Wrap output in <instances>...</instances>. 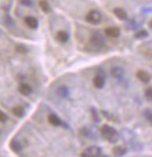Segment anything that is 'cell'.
I'll return each instance as SVG.
<instances>
[{
	"label": "cell",
	"instance_id": "6da1fadb",
	"mask_svg": "<svg viewBox=\"0 0 152 157\" xmlns=\"http://www.w3.org/2000/svg\"><path fill=\"white\" fill-rule=\"evenodd\" d=\"M101 134L110 143H116L118 141V132H117V130L115 128L110 127V125H103L101 128Z\"/></svg>",
	"mask_w": 152,
	"mask_h": 157
},
{
	"label": "cell",
	"instance_id": "7a4b0ae2",
	"mask_svg": "<svg viewBox=\"0 0 152 157\" xmlns=\"http://www.w3.org/2000/svg\"><path fill=\"white\" fill-rule=\"evenodd\" d=\"M86 21L89 24H93V25H97L102 21V14L97 10H91L87 13Z\"/></svg>",
	"mask_w": 152,
	"mask_h": 157
},
{
	"label": "cell",
	"instance_id": "3957f363",
	"mask_svg": "<svg viewBox=\"0 0 152 157\" xmlns=\"http://www.w3.org/2000/svg\"><path fill=\"white\" fill-rule=\"evenodd\" d=\"M93 85L95 88L97 89H102L104 85H106V75H104V72L103 71H99L93 78Z\"/></svg>",
	"mask_w": 152,
	"mask_h": 157
},
{
	"label": "cell",
	"instance_id": "277c9868",
	"mask_svg": "<svg viewBox=\"0 0 152 157\" xmlns=\"http://www.w3.org/2000/svg\"><path fill=\"white\" fill-rule=\"evenodd\" d=\"M82 156H86V157H97V156H101L102 155V150L99 149L98 147H89V148H87L86 150L83 151L82 154H81Z\"/></svg>",
	"mask_w": 152,
	"mask_h": 157
},
{
	"label": "cell",
	"instance_id": "5b68a950",
	"mask_svg": "<svg viewBox=\"0 0 152 157\" xmlns=\"http://www.w3.org/2000/svg\"><path fill=\"white\" fill-rule=\"evenodd\" d=\"M90 41H91V44H93L95 47H97V48H101V47L104 46V38L101 35V33L98 32H95L91 35V38H90Z\"/></svg>",
	"mask_w": 152,
	"mask_h": 157
},
{
	"label": "cell",
	"instance_id": "8992f818",
	"mask_svg": "<svg viewBox=\"0 0 152 157\" xmlns=\"http://www.w3.org/2000/svg\"><path fill=\"white\" fill-rule=\"evenodd\" d=\"M55 40L59 42V44H67L69 41V33L65 31V29H60L55 34Z\"/></svg>",
	"mask_w": 152,
	"mask_h": 157
},
{
	"label": "cell",
	"instance_id": "52a82bcc",
	"mask_svg": "<svg viewBox=\"0 0 152 157\" xmlns=\"http://www.w3.org/2000/svg\"><path fill=\"white\" fill-rule=\"evenodd\" d=\"M24 22H25V25H26L28 28H31V29H36V28L39 27V21H38V19H36L35 17H32V15L26 17V18L24 19Z\"/></svg>",
	"mask_w": 152,
	"mask_h": 157
},
{
	"label": "cell",
	"instance_id": "ba28073f",
	"mask_svg": "<svg viewBox=\"0 0 152 157\" xmlns=\"http://www.w3.org/2000/svg\"><path fill=\"white\" fill-rule=\"evenodd\" d=\"M18 90H19V93L22 96H29V95H32V93H33V88L28 85V83H25V82H24V83H20L19 85Z\"/></svg>",
	"mask_w": 152,
	"mask_h": 157
},
{
	"label": "cell",
	"instance_id": "9c48e42d",
	"mask_svg": "<svg viewBox=\"0 0 152 157\" xmlns=\"http://www.w3.org/2000/svg\"><path fill=\"white\" fill-rule=\"evenodd\" d=\"M104 32H106V34L109 38H113V39L118 38L119 34H120V31H119L117 27H108V28H106Z\"/></svg>",
	"mask_w": 152,
	"mask_h": 157
},
{
	"label": "cell",
	"instance_id": "30bf717a",
	"mask_svg": "<svg viewBox=\"0 0 152 157\" xmlns=\"http://www.w3.org/2000/svg\"><path fill=\"white\" fill-rule=\"evenodd\" d=\"M48 122H49V124L54 125V127L62 125V121H61V118L56 114H49L48 115Z\"/></svg>",
	"mask_w": 152,
	"mask_h": 157
},
{
	"label": "cell",
	"instance_id": "8fae6325",
	"mask_svg": "<svg viewBox=\"0 0 152 157\" xmlns=\"http://www.w3.org/2000/svg\"><path fill=\"white\" fill-rule=\"evenodd\" d=\"M110 74H111V76H113V78L119 80V78H123V75H124V71H123L120 67H113V68H111V71H110Z\"/></svg>",
	"mask_w": 152,
	"mask_h": 157
},
{
	"label": "cell",
	"instance_id": "7c38bea8",
	"mask_svg": "<svg viewBox=\"0 0 152 157\" xmlns=\"http://www.w3.org/2000/svg\"><path fill=\"white\" fill-rule=\"evenodd\" d=\"M136 75H137V78H138L143 83H147V82L150 81V75H149L147 72H145V71H138V72L136 73Z\"/></svg>",
	"mask_w": 152,
	"mask_h": 157
},
{
	"label": "cell",
	"instance_id": "4fadbf2b",
	"mask_svg": "<svg viewBox=\"0 0 152 157\" xmlns=\"http://www.w3.org/2000/svg\"><path fill=\"white\" fill-rule=\"evenodd\" d=\"M11 113L13 114L14 116H17V117H22L25 115V109L21 105H15V107H13L11 109Z\"/></svg>",
	"mask_w": 152,
	"mask_h": 157
},
{
	"label": "cell",
	"instance_id": "5bb4252c",
	"mask_svg": "<svg viewBox=\"0 0 152 157\" xmlns=\"http://www.w3.org/2000/svg\"><path fill=\"white\" fill-rule=\"evenodd\" d=\"M9 148L15 154H20L22 151V144L20 143V142H18V141H12L11 144H9Z\"/></svg>",
	"mask_w": 152,
	"mask_h": 157
},
{
	"label": "cell",
	"instance_id": "9a60e30c",
	"mask_svg": "<svg viewBox=\"0 0 152 157\" xmlns=\"http://www.w3.org/2000/svg\"><path fill=\"white\" fill-rule=\"evenodd\" d=\"M113 14H115L119 20L128 19V13H126L123 8H115V10H113Z\"/></svg>",
	"mask_w": 152,
	"mask_h": 157
},
{
	"label": "cell",
	"instance_id": "2e32d148",
	"mask_svg": "<svg viewBox=\"0 0 152 157\" xmlns=\"http://www.w3.org/2000/svg\"><path fill=\"white\" fill-rule=\"evenodd\" d=\"M113 154L116 156H123L126 154V148L124 145H116L113 149Z\"/></svg>",
	"mask_w": 152,
	"mask_h": 157
},
{
	"label": "cell",
	"instance_id": "e0dca14e",
	"mask_svg": "<svg viewBox=\"0 0 152 157\" xmlns=\"http://www.w3.org/2000/svg\"><path fill=\"white\" fill-rule=\"evenodd\" d=\"M57 94H59V96H61V98H67L69 95V90H68L67 87L62 86V87H60L59 89H57Z\"/></svg>",
	"mask_w": 152,
	"mask_h": 157
},
{
	"label": "cell",
	"instance_id": "ac0fdd59",
	"mask_svg": "<svg viewBox=\"0 0 152 157\" xmlns=\"http://www.w3.org/2000/svg\"><path fill=\"white\" fill-rule=\"evenodd\" d=\"M40 8L43 11V12H49V10H50V7L48 5V2H47L46 0H41L40 1Z\"/></svg>",
	"mask_w": 152,
	"mask_h": 157
},
{
	"label": "cell",
	"instance_id": "d6986e66",
	"mask_svg": "<svg viewBox=\"0 0 152 157\" xmlns=\"http://www.w3.org/2000/svg\"><path fill=\"white\" fill-rule=\"evenodd\" d=\"M8 116H7L6 113H4L2 110H0V123H6Z\"/></svg>",
	"mask_w": 152,
	"mask_h": 157
},
{
	"label": "cell",
	"instance_id": "ffe728a7",
	"mask_svg": "<svg viewBox=\"0 0 152 157\" xmlns=\"http://www.w3.org/2000/svg\"><path fill=\"white\" fill-rule=\"evenodd\" d=\"M20 4H21L22 6H26V7L33 6V1H32V0H20Z\"/></svg>",
	"mask_w": 152,
	"mask_h": 157
},
{
	"label": "cell",
	"instance_id": "44dd1931",
	"mask_svg": "<svg viewBox=\"0 0 152 157\" xmlns=\"http://www.w3.org/2000/svg\"><path fill=\"white\" fill-rule=\"evenodd\" d=\"M136 38H145V36H147V32L146 31H139L138 33H136V35H135Z\"/></svg>",
	"mask_w": 152,
	"mask_h": 157
},
{
	"label": "cell",
	"instance_id": "7402d4cb",
	"mask_svg": "<svg viewBox=\"0 0 152 157\" xmlns=\"http://www.w3.org/2000/svg\"><path fill=\"white\" fill-rule=\"evenodd\" d=\"M145 96L149 101H152V88H147L145 90Z\"/></svg>",
	"mask_w": 152,
	"mask_h": 157
},
{
	"label": "cell",
	"instance_id": "603a6c76",
	"mask_svg": "<svg viewBox=\"0 0 152 157\" xmlns=\"http://www.w3.org/2000/svg\"><path fill=\"white\" fill-rule=\"evenodd\" d=\"M145 117H146V120H147L149 122H151V123H152V111L151 110H146L145 111Z\"/></svg>",
	"mask_w": 152,
	"mask_h": 157
},
{
	"label": "cell",
	"instance_id": "cb8c5ba5",
	"mask_svg": "<svg viewBox=\"0 0 152 157\" xmlns=\"http://www.w3.org/2000/svg\"><path fill=\"white\" fill-rule=\"evenodd\" d=\"M149 27H150V28H152V20L149 22Z\"/></svg>",
	"mask_w": 152,
	"mask_h": 157
},
{
	"label": "cell",
	"instance_id": "d4e9b609",
	"mask_svg": "<svg viewBox=\"0 0 152 157\" xmlns=\"http://www.w3.org/2000/svg\"><path fill=\"white\" fill-rule=\"evenodd\" d=\"M0 132H1V131H0Z\"/></svg>",
	"mask_w": 152,
	"mask_h": 157
}]
</instances>
